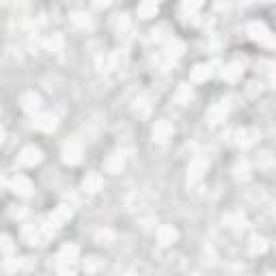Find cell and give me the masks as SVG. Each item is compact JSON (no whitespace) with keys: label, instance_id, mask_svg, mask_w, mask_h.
<instances>
[{"label":"cell","instance_id":"obj_11","mask_svg":"<svg viewBox=\"0 0 276 276\" xmlns=\"http://www.w3.org/2000/svg\"><path fill=\"white\" fill-rule=\"evenodd\" d=\"M19 104H22V108L26 112L35 115V112H39V108H41V97H39L35 91H26V93L22 95V99H19Z\"/></svg>","mask_w":276,"mask_h":276},{"label":"cell","instance_id":"obj_22","mask_svg":"<svg viewBox=\"0 0 276 276\" xmlns=\"http://www.w3.org/2000/svg\"><path fill=\"white\" fill-rule=\"evenodd\" d=\"M224 224L231 229H244L246 220H244L242 214H227V216H224Z\"/></svg>","mask_w":276,"mask_h":276},{"label":"cell","instance_id":"obj_1","mask_svg":"<svg viewBox=\"0 0 276 276\" xmlns=\"http://www.w3.org/2000/svg\"><path fill=\"white\" fill-rule=\"evenodd\" d=\"M80 158H82V142H80V138H69L63 145V151H60V160L74 166L80 162Z\"/></svg>","mask_w":276,"mask_h":276},{"label":"cell","instance_id":"obj_34","mask_svg":"<svg viewBox=\"0 0 276 276\" xmlns=\"http://www.w3.org/2000/svg\"><path fill=\"white\" fill-rule=\"evenodd\" d=\"M95 7H108L110 5V0H93Z\"/></svg>","mask_w":276,"mask_h":276},{"label":"cell","instance_id":"obj_16","mask_svg":"<svg viewBox=\"0 0 276 276\" xmlns=\"http://www.w3.org/2000/svg\"><path fill=\"white\" fill-rule=\"evenodd\" d=\"M211 65H205V63H199V65H194L192 67V74H190V78L194 80V82H205V80H209L211 78Z\"/></svg>","mask_w":276,"mask_h":276},{"label":"cell","instance_id":"obj_32","mask_svg":"<svg viewBox=\"0 0 276 276\" xmlns=\"http://www.w3.org/2000/svg\"><path fill=\"white\" fill-rule=\"evenodd\" d=\"M99 268V259L97 257H89L87 261H84V270L87 272H95Z\"/></svg>","mask_w":276,"mask_h":276},{"label":"cell","instance_id":"obj_18","mask_svg":"<svg viewBox=\"0 0 276 276\" xmlns=\"http://www.w3.org/2000/svg\"><path fill=\"white\" fill-rule=\"evenodd\" d=\"M80 254V248L76 246V244H65L63 248L58 250V261H67V263H76Z\"/></svg>","mask_w":276,"mask_h":276},{"label":"cell","instance_id":"obj_7","mask_svg":"<svg viewBox=\"0 0 276 276\" xmlns=\"http://www.w3.org/2000/svg\"><path fill=\"white\" fill-rule=\"evenodd\" d=\"M227 112H229V104L227 101H216L209 110H207V123L209 125H216L220 123V121H224V117H227Z\"/></svg>","mask_w":276,"mask_h":276},{"label":"cell","instance_id":"obj_8","mask_svg":"<svg viewBox=\"0 0 276 276\" xmlns=\"http://www.w3.org/2000/svg\"><path fill=\"white\" fill-rule=\"evenodd\" d=\"M179 240V231L173 227V224H162L158 229V242L160 246H171V244H175Z\"/></svg>","mask_w":276,"mask_h":276},{"label":"cell","instance_id":"obj_31","mask_svg":"<svg viewBox=\"0 0 276 276\" xmlns=\"http://www.w3.org/2000/svg\"><path fill=\"white\" fill-rule=\"evenodd\" d=\"M246 93H248L250 97L259 95V93H261V82H257V80H252V82H248V89H246Z\"/></svg>","mask_w":276,"mask_h":276},{"label":"cell","instance_id":"obj_24","mask_svg":"<svg viewBox=\"0 0 276 276\" xmlns=\"http://www.w3.org/2000/svg\"><path fill=\"white\" fill-rule=\"evenodd\" d=\"M268 250V242L263 238H252L250 240V254H263Z\"/></svg>","mask_w":276,"mask_h":276},{"label":"cell","instance_id":"obj_28","mask_svg":"<svg viewBox=\"0 0 276 276\" xmlns=\"http://www.w3.org/2000/svg\"><path fill=\"white\" fill-rule=\"evenodd\" d=\"M0 252H5V254H11V252H13V242H11V238H7V235H3V238H0Z\"/></svg>","mask_w":276,"mask_h":276},{"label":"cell","instance_id":"obj_30","mask_svg":"<svg viewBox=\"0 0 276 276\" xmlns=\"http://www.w3.org/2000/svg\"><path fill=\"white\" fill-rule=\"evenodd\" d=\"M58 272L60 274H74L76 272V265L74 263H67V261H58Z\"/></svg>","mask_w":276,"mask_h":276},{"label":"cell","instance_id":"obj_14","mask_svg":"<svg viewBox=\"0 0 276 276\" xmlns=\"http://www.w3.org/2000/svg\"><path fill=\"white\" fill-rule=\"evenodd\" d=\"M56 125H58V121L52 112H41V115L35 117V128L41 130V132H54Z\"/></svg>","mask_w":276,"mask_h":276},{"label":"cell","instance_id":"obj_20","mask_svg":"<svg viewBox=\"0 0 276 276\" xmlns=\"http://www.w3.org/2000/svg\"><path fill=\"white\" fill-rule=\"evenodd\" d=\"M233 177H235V181H246L250 177V166L246 160H240L238 164L233 166Z\"/></svg>","mask_w":276,"mask_h":276},{"label":"cell","instance_id":"obj_6","mask_svg":"<svg viewBox=\"0 0 276 276\" xmlns=\"http://www.w3.org/2000/svg\"><path fill=\"white\" fill-rule=\"evenodd\" d=\"M22 240L28 244V246H39V244H44V235H41L39 224H24L22 227Z\"/></svg>","mask_w":276,"mask_h":276},{"label":"cell","instance_id":"obj_21","mask_svg":"<svg viewBox=\"0 0 276 276\" xmlns=\"http://www.w3.org/2000/svg\"><path fill=\"white\" fill-rule=\"evenodd\" d=\"M181 52H183V44H181V41H177V39H173V41H168V44H166L164 54H166V58H168V60L179 58V56H181Z\"/></svg>","mask_w":276,"mask_h":276},{"label":"cell","instance_id":"obj_17","mask_svg":"<svg viewBox=\"0 0 276 276\" xmlns=\"http://www.w3.org/2000/svg\"><path fill=\"white\" fill-rule=\"evenodd\" d=\"M242 74H244V65L240 63V60H235V63H231V65H227V67L222 69V78L229 80V82H235V80H240Z\"/></svg>","mask_w":276,"mask_h":276},{"label":"cell","instance_id":"obj_4","mask_svg":"<svg viewBox=\"0 0 276 276\" xmlns=\"http://www.w3.org/2000/svg\"><path fill=\"white\" fill-rule=\"evenodd\" d=\"M173 132H175V128H173V123H168V121H156V125L151 128V138L153 142H158V145H164V142L171 140Z\"/></svg>","mask_w":276,"mask_h":276},{"label":"cell","instance_id":"obj_19","mask_svg":"<svg viewBox=\"0 0 276 276\" xmlns=\"http://www.w3.org/2000/svg\"><path fill=\"white\" fill-rule=\"evenodd\" d=\"M156 13H158V3H153V0H142V5L138 7V17L149 19V17H156Z\"/></svg>","mask_w":276,"mask_h":276},{"label":"cell","instance_id":"obj_26","mask_svg":"<svg viewBox=\"0 0 276 276\" xmlns=\"http://www.w3.org/2000/svg\"><path fill=\"white\" fill-rule=\"evenodd\" d=\"M63 35H52V37H50L48 39V50H50V52H60V50H63Z\"/></svg>","mask_w":276,"mask_h":276},{"label":"cell","instance_id":"obj_25","mask_svg":"<svg viewBox=\"0 0 276 276\" xmlns=\"http://www.w3.org/2000/svg\"><path fill=\"white\" fill-rule=\"evenodd\" d=\"M203 7V0H181V11L183 13H197L199 9Z\"/></svg>","mask_w":276,"mask_h":276},{"label":"cell","instance_id":"obj_35","mask_svg":"<svg viewBox=\"0 0 276 276\" xmlns=\"http://www.w3.org/2000/svg\"><path fill=\"white\" fill-rule=\"evenodd\" d=\"M3 140H5V130L0 128V142H3Z\"/></svg>","mask_w":276,"mask_h":276},{"label":"cell","instance_id":"obj_36","mask_svg":"<svg viewBox=\"0 0 276 276\" xmlns=\"http://www.w3.org/2000/svg\"><path fill=\"white\" fill-rule=\"evenodd\" d=\"M0 188H3V179H0Z\"/></svg>","mask_w":276,"mask_h":276},{"label":"cell","instance_id":"obj_5","mask_svg":"<svg viewBox=\"0 0 276 276\" xmlns=\"http://www.w3.org/2000/svg\"><path fill=\"white\" fill-rule=\"evenodd\" d=\"M41 160H44V153H41V149L35 147V145L24 147L22 153H19V164H22V166H37Z\"/></svg>","mask_w":276,"mask_h":276},{"label":"cell","instance_id":"obj_9","mask_svg":"<svg viewBox=\"0 0 276 276\" xmlns=\"http://www.w3.org/2000/svg\"><path fill=\"white\" fill-rule=\"evenodd\" d=\"M101 188H104V179H101L99 173H87L82 179V190L87 194H97Z\"/></svg>","mask_w":276,"mask_h":276},{"label":"cell","instance_id":"obj_3","mask_svg":"<svg viewBox=\"0 0 276 276\" xmlns=\"http://www.w3.org/2000/svg\"><path fill=\"white\" fill-rule=\"evenodd\" d=\"M209 168V160L205 156H197L188 166V183H199Z\"/></svg>","mask_w":276,"mask_h":276},{"label":"cell","instance_id":"obj_27","mask_svg":"<svg viewBox=\"0 0 276 276\" xmlns=\"http://www.w3.org/2000/svg\"><path fill=\"white\" fill-rule=\"evenodd\" d=\"M257 164H259V168H272V164H274L272 153L270 151H261L259 158H257Z\"/></svg>","mask_w":276,"mask_h":276},{"label":"cell","instance_id":"obj_12","mask_svg":"<svg viewBox=\"0 0 276 276\" xmlns=\"http://www.w3.org/2000/svg\"><path fill=\"white\" fill-rule=\"evenodd\" d=\"M11 190L15 194H19V197H30V194H33V183H30V179L24 175H15L11 179Z\"/></svg>","mask_w":276,"mask_h":276},{"label":"cell","instance_id":"obj_13","mask_svg":"<svg viewBox=\"0 0 276 276\" xmlns=\"http://www.w3.org/2000/svg\"><path fill=\"white\" fill-rule=\"evenodd\" d=\"M71 216H74V211H71V207L69 205H58L52 214L48 216V220L54 224V227H60V224H65V222H69L71 220Z\"/></svg>","mask_w":276,"mask_h":276},{"label":"cell","instance_id":"obj_10","mask_svg":"<svg viewBox=\"0 0 276 276\" xmlns=\"http://www.w3.org/2000/svg\"><path fill=\"white\" fill-rule=\"evenodd\" d=\"M123 166H125V158H123V153H117V151L110 153L104 162V168H106V173H110V175H119V173L123 171Z\"/></svg>","mask_w":276,"mask_h":276},{"label":"cell","instance_id":"obj_33","mask_svg":"<svg viewBox=\"0 0 276 276\" xmlns=\"http://www.w3.org/2000/svg\"><path fill=\"white\" fill-rule=\"evenodd\" d=\"M147 101L145 99H140V101H136V106H134V112H136V115H140V117H145L147 115Z\"/></svg>","mask_w":276,"mask_h":276},{"label":"cell","instance_id":"obj_23","mask_svg":"<svg viewBox=\"0 0 276 276\" xmlns=\"http://www.w3.org/2000/svg\"><path fill=\"white\" fill-rule=\"evenodd\" d=\"M71 19V26H76V28H89L91 26V19H89V15L87 13H74L69 17Z\"/></svg>","mask_w":276,"mask_h":276},{"label":"cell","instance_id":"obj_15","mask_svg":"<svg viewBox=\"0 0 276 276\" xmlns=\"http://www.w3.org/2000/svg\"><path fill=\"white\" fill-rule=\"evenodd\" d=\"M254 140H257V132L254 130H240L238 134H235V142H238V147H242V149H248L250 145H254Z\"/></svg>","mask_w":276,"mask_h":276},{"label":"cell","instance_id":"obj_29","mask_svg":"<svg viewBox=\"0 0 276 276\" xmlns=\"http://www.w3.org/2000/svg\"><path fill=\"white\" fill-rule=\"evenodd\" d=\"M190 95H192L190 87H188V84H181V87H179V93H177V99L183 104V101H188V99H190Z\"/></svg>","mask_w":276,"mask_h":276},{"label":"cell","instance_id":"obj_2","mask_svg":"<svg viewBox=\"0 0 276 276\" xmlns=\"http://www.w3.org/2000/svg\"><path fill=\"white\" fill-rule=\"evenodd\" d=\"M248 35H250L252 41H259L265 48H272L274 46V37L270 33V28L265 26V24H261V22H252L248 26Z\"/></svg>","mask_w":276,"mask_h":276}]
</instances>
